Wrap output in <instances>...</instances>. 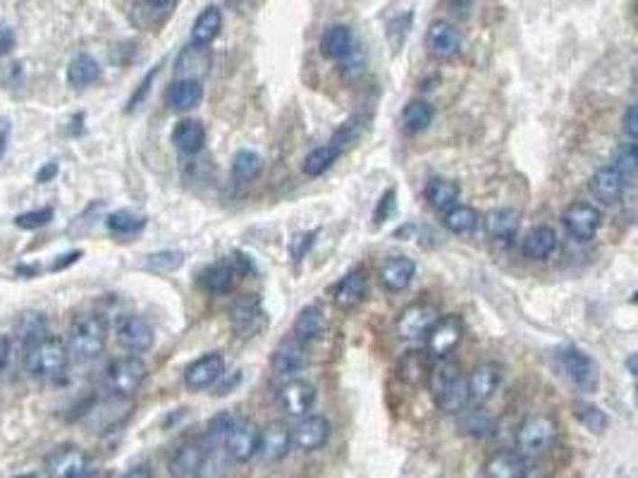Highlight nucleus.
<instances>
[{"mask_svg": "<svg viewBox=\"0 0 638 478\" xmlns=\"http://www.w3.org/2000/svg\"><path fill=\"white\" fill-rule=\"evenodd\" d=\"M240 383H242L240 371H234V374H223L218 378V383H215V395H230Z\"/></svg>", "mask_w": 638, "mask_h": 478, "instance_id": "nucleus-51", "label": "nucleus"}, {"mask_svg": "<svg viewBox=\"0 0 638 478\" xmlns=\"http://www.w3.org/2000/svg\"><path fill=\"white\" fill-rule=\"evenodd\" d=\"M208 68H211V58H208L206 49L189 46V49L182 50V56L178 58L179 79H194V82H201V77L206 75Z\"/></svg>", "mask_w": 638, "mask_h": 478, "instance_id": "nucleus-39", "label": "nucleus"}, {"mask_svg": "<svg viewBox=\"0 0 638 478\" xmlns=\"http://www.w3.org/2000/svg\"><path fill=\"white\" fill-rule=\"evenodd\" d=\"M557 249V232L550 225H535L533 230H529V235L524 237L522 251L524 257L531 261H542L550 258Z\"/></svg>", "mask_w": 638, "mask_h": 478, "instance_id": "nucleus-33", "label": "nucleus"}, {"mask_svg": "<svg viewBox=\"0 0 638 478\" xmlns=\"http://www.w3.org/2000/svg\"><path fill=\"white\" fill-rule=\"evenodd\" d=\"M442 313L431 302H414L397 316L395 330L402 340H421L431 333L433 326L438 323Z\"/></svg>", "mask_w": 638, "mask_h": 478, "instance_id": "nucleus-8", "label": "nucleus"}, {"mask_svg": "<svg viewBox=\"0 0 638 478\" xmlns=\"http://www.w3.org/2000/svg\"><path fill=\"white\" fill-rule=\"evenodd\" d=\"M526 478H529V476H526ZM531 478H550V476H531Z\"/></svg>", "mask_w": 638, "mask_h": 478, "instance_id": "nucleus-62", "label": "nucleus"}, {"mask_svg": "<svg viewBox=\"0 0 638 478\" xmlns=\"http://www.w3.org/2000/svg\"><path fill=\"white\" fill-rule=\"evenodd\" d=\"M237 416L232 414V411H223V414L213 416L211 421H208L206 426V433H204V443L208 445V447H223V443H225L227 433H230V428H232V423Z\"/></svg>", "mask_w": 638, "mask_h": 478, "instance_id": "nucleus-43", "label": "nucleus"}, {"mask_svg": "<svg viewBox=\"0 0 638 478\" xmlns=\"http://www.w3.org/2000/svg\"><path fill=\"white\" fill-rule=\"evenodd\" d=\"M105 225H108V230L113 232V235L130 237V235H137V232H141V230H144L146 218L144 215L132 213V211H127V208H120V211H115V213L108 215Z\"/></svg>", "mask_w": 638, "mask_h": 478, "instance_id": "nucleus-42", "label": "nucleus"}, {"mask_svg": "<svg viewBox=\"0 0 638 478\" xmlns=\"http://www.w3.org/2000/svg\"><path fill=\"white\" fill-rule=\"evenodd\" d=\"M433 356L425 349H409V352L399 356L395 374L405 385H421V383L428 381Z\"/></svg>", "mask_w": 638, "mask_h": 478, "instance_id": "nucleus-27", "label": "nucleus"}, {"mask_svg": "<svg viewBox=\"0 0 638 478\" xmlns=\"http://www.w3.org/2000/svg\"><path fill=\"white\" fill-rule=\"evenodd\" d=\"M557 440V421L550 414H533L524 419L516 430V450L524 457H538L548 452Z\"/></svg>", "mask_w": 638, "mask_h": 478, "instance_id": "nucleus-4", "label": "nucleus"}, {"mask_svg": "<svg viewBox=\"0 0 638 478\" xmlns=\"http://www.w3.org/2000/svg\"><path fill=\"white\" fill-rule=\"evenodd\" d=\"M337 160V153L330 146H318L304 158V173L309 177H321L323 173H328L333 163Z\"/></svg>", "mask_w": 638, "mask_h": 478, "instance_id": "nucleus-45", "label": "nucleus"}, {"mask_svg": "<svg viewBox=\"0 0 638 478\" xmlns=\"http://www.w3.org/2000/svg\"><path fill=\"white\" fill-rule=\"evenodd\" d=\"M557 364L562 368L564 378L581 392H596L600 385V371L597 364L590 359L588 354L577 349V347H567L557 352Z\"/></svg>", "mask_w": 638, "mask_h": 478, "instance_id": "nucleus-5", "label": "nucleus"}, {"mask_svg": "<svg viewBox=\"0 0 638 478\" xmlns=\"http://www.w3.org/2000/svg\"><path fill=\"white\" fill-rule=\"evenodd\" d=\"M14 46V32L10 27H0V56H5V53H10Z\"/></svg>", "mask_w": 638, "mask_h": 478, "instance_id": "nucleus-55", "label": "nucleus"}, {"mask_svg": "<svg viewBox=\"0 0 638 478\" xmlns=\"http://www.w3.org/2000/svg\"><path fill=\"white\" fill-rule=\"evenodd\" d=\"M316 388L306 381H299V378H292L278 390V407L285 416H292V419H302V416L309 414L316 404Z\"/></svg>", "mask_w": 638, "mask_h": 478, "instance_id": "nucleus-14", "label": "nucleus"}, {"mask_svg": "<svg viewBox=\"0 0 638 478\" xmlns=\"http://www.w3.org/2000/svg\"><path fill=\"white\" fill-rule=\"evenodd\" d=\"M123 478H153V472L149 464H137L132 466L130 472H124Z\"/></svg>", "mask_w": 638, "mask_h": 478, "instance_id": "nucleus-57", "label": "nucleus"}, {"mask_svg": "<svg viewBox=\"0 0 638 478\" xmlns=\"http://www.w3.org/2000/svg\"><path fill=\"white\" fill-rule=\"evenodd\" d=\"M5 141H7V130H3V134H0V158H3V153H5Z\"/></svg>", "mask_w": 638, "mask_h": 478, "instance_id": "nucleus-61", "label": "nucleus"}, {"mask_svg": "<svg viewBox=\"0 0 638 478\" xmlns=\"http://www.w3.org/2000/svg\"><path fill=\"white\" fill-rule=\"evenodd\" d=\"M146 375H149V366H146L141 356H134V354L120 356L105 371V385H108L113 395L132 397L144 385Z\"/></svg>", "mask_w": 638, "mask_h": 478, "instance_id": "nucleus-6", "label": "nucleus"}, {"mask_svg": "<svg viewBox=\"0 0 638 478\" xmlns=\"http://www.w3.org/2000/svg\"><path fill=\"white\" fill-rule=\"evenodd\" d=\"M502 383V366L495 361H486L476 366L471 374L467 375V392H469V404H486L490 397L500 390Z\"/></svg>", "mask_w": 638, "mask_h": 478, "instance_id": "nucleus-16", "label": "nucleus"}, {"mask_svg": "<svg viewBox=\"0 0 638 478\" xmlns=\"http://www.w3.org/2000/svg\"><path fill=\"white\" fill-rule=\"evenodd\" d=\"M366 290H369V277L364 271H351L335 284L333 290V302L337 309L342 311H351L357 309L366 299Z\"/></svg>", "mask_w": 638, "mask_h": 478, "instance_id": "nucleus-25", "label": "nucleus"}, {"mask_svg": "<svg viewBox=\"0 0 638 478\" xmlns=\"http://www.w3.org/2000/svg\"><path fill=\"white\" fill-rule=\"evenodd\" d=\"M89 455L77 445H62L53 450L43 462V472L49 478H84L89 476Z\"/></svg>", "mask_w": 638, "mask_h": 478, "instance_id": "nucleus-9", "label": "nucleus"}, {"mask_svg": "<svg viewBox=\"0 0 638 478\" xmlns=\"http://www.w3.org/2000/svg\"><path fill=\"white\" fill-rule=\"evenodd\" d=\"M259 440H261V428L256 426V421L237 416L223 443V450L237 464H247L259 455Z\"/></svg>", "mask_w": 638, "mask_h": 478, "instance_id": "nucleus-7", "label": "nucleus"}, {"mask_svg": "<svg viewBox=\"0 0 638 478\" xmlns=\"http://www.w3.org/2000/svg\"><path fill=\"white\" fill-rule=\"evenodd\" d=\"M69 364V352L65 340L53 335H41L27 347L24 366L34 378H58Z\"/></svg>", "mask_w": 638, "mask_h": 478, "instance_id": "nucleus-3", "label": "nucleus"}, {"mask_svg": "<svg viewBox=\"0 0 638 478\" xmlns=\"http://www.w3.org/2000/svg\"><path fill=\"white\" fill-rule=\"evenodd\" d=\"M323 333H325V313L321 306H304L292 326V338L302 345H309V342L321 340Z\"/></svg>", "mask_w": 638, "mask_h": 478, "instance_id": "nucleus-31", "label": "nucleus"}, {"mask_svg": "<svg viewBox=\"0 0 638 478\" xmlns=\"http://www.w3.org/2000/svg\"><path fill=\"white\" fill-rule=\"evenodd\" d=\"M571 410H574L577 421L581 423L586 430L596 433V436H600V433H605V430L610 428V419H607V414H605L600 407H596V404L579 400V402L571 404Z\"/></svg>", "mask_w": 638, "mask_h": 478, "instance_id": "nucleus-41", "label": "nucleus"}, {"mask_svg": "<svg viewBox=\"0 0 638 478\" xmlns=\"http://www.w3.org/2000/svg\"><path fill=\"white\" fill-rule=\"evenodd\" d=\"M416 275V264L409 257H392L387 258L380 271H378V283L385 292H405L414 283Z\"/></svg>", "mask_w": 638, "mask_h": 478, "instance_id": "nucleus-23", "label": "nucleus"}, {"mask_svg": "<svg viewBox=\"0 0 638 478\" xmlns=\"http://www.w3.org/2000/svg\"><path fill=\"white\" fill-rule=\"evenodd\" d=\"M101 77V65L94 56L89 53H79L77 58H72V63L68 65V84L75 89L89 86Z\"/></svg>", "mask_w": 638, "mask_h": 478, "instance_id": "nucleus-38", "label": "nucleus"}, {"mask_svg": "<svg viewBox=\"0 0 638 478\" xmlns=\"http://www.w3.org/2000/svg\"><path fill=\"white\" fill-rule=\"evenodd\" d=\"M211 450L204 437H187L172 450L170 459H168V472L172 478H196L199 466L206 457V452Z\"/></svg>", "mask_w": 638, "mask_h": 478, "instance_id": "nucleus-13", "label": "nucleus"}, {"mask_svg": "<svg viewBox=\"0 0 638 478\" xmlns=\"http://www.w3.org/2000/svg\"><path fill=\"white\" fill-rule=\"evenodd\" d=\"M425 202L435 211L445 213L447 208H452L460 202V185L454 180H447V177H433L425 185Z\"/></svg>", "mask_w": 638, "mask_h": 478, "instance_id": "nucleus-36", "label": "nucleus"}, {"mask_svg": "<svg viewBox=\"0 0 638 478\" xmlns=\"http://www.w3.org/2000/svg\"><path fill=\"white\" fill-rule=\"evenodd\" d=\"M450 5L454 7V13L467 14L469 7H471V0H450Z\"/></svg>", "mask_w": 638, "mask_h": 478, "instance_id": "nucleus-59", "label": "nucleus"}, {"mask_svg": "<svg viewBox=\"0 0 638 478\" xmlns=\"http://www.w3.org/2000/svg\"><path fill=\"white\" fill-rule=\"evenodd\" d=\"M588 189L590 194L596 196L600 203H605V206H615V203H619L622 199H624L626 180L617 173V167L615 166H603L590 175Z\"/></svg>", "mask_w": 638, "mask_h": 478, "instance_id": "nucleus-22", "label": "nucleus"}, {"mask_svg": "<svg viewBox=\"0 0 638 478\" xmlns=\"http://www.w3.org/2000/svg\"><path fill=\"white\" fill-rule=\"evenodd\" d=\"M425 49L438 60H452L461 50V32L452 22L435 20L425 34Z\"/></svg>", "mask_w": 638, "mask_h": 478, "instance_id": "nucleus-17", "label": "nucleus"}, {"mask_svg": "<svg viewBox=\"0 0 638 478\" xmlns=\"http://www.w3.org/2000/svg\"><path fill=\"white\" fill-rule=\"evenodd\" d=\"M354 50V36H351L350 27L344 24H333L323 32L321 36V53L328 60H344L351 56Z\"/></svg>", "mask_w": 638, "mask_h": 478, "instance_id": "nucleus-34", "label": "nucleus"}, {"mask_svg": "<svg viewBox=\"0 0 638 478\" xmlns=\"http://www.w3.org/2000/svg\"><path fill=\"white\" fill-rule=\"evenodd\" d=\"M361 122H364V120L354 118V120H350V122H344V125L337 130L335 137H333V141H330V149H333L337 156H340V153H342L347 146H351L359 137H361V130H364V125H361Z\"/></svg>", "mask_w": 638, "mask_h": 478, "instance_id": "nucleus-47", "label": "nucleus"}, {"mask_svg": "<svg viewBox=\"0 0 638 478\" xmlns=\"http://www.w3.org/2000/svg\"><path fill=\"white\" fill-rule=\"evenodd\" d=\"M259 173H261V156L254 151H249V149H242V151H237V156L232 158L234 177L242 182H247V180H254Z\"/></svg>", "mask_w": 638, "mask_h": 478, "instance_id": "nucleus-44", "label": "nucleus"}, {"mask_svg": "<svg viewBox=\"0 0 638 478\" xmlns=\"http://www.w3.org/2000/svg\"><path fill=\"white\" fill-rule=\"evenodd\" d=\"M237 277L240 275L234 273L230 258H225V261H218V264H211L208 268H204V273L199 275V283L211 294H225V292L232 290Z\"/></svg>", "mask_w": 638, "mask_h": 478, "instance_id": "nucleus-35", "label": "nucleus"}, {"mask_svg": "<svg viewBox=\"0 0 638 478\" xmlns=\"http://www.w3.org/2000/svg\"><path fill=\"white\" fill-rule=\"evenodd\" d=\"M156 72H159V68H156V69H151V72H149V75H146V79H144V82L139 84L137 94H134V96L130 98V108H134V105H137L139 101H141V98L146 96V91H149V84L153 82V77H156Z\"/></svg>", "mask_w": 638, "mask_h": 478, "instance_id": "nucleus-56", "label": "nucleus"}, {"mask_svg": "<svg viewBox=\"0 0 638 478\" xmlns=\"http://www.w3.org/2000/svg\"><path fill=\"white\" fill-rule=\"evenodd\" d=\"M53 175H58V166H55V163H49V166L43 167L41 173L36 175V180H39V182H49L50 177H53Z\"/></svg>", "mask_w": 638, "mask_h": 478, "instance_id": "nucleus-58", "label": "nucleus"}, {"mask_svg": "<svg viewBox=\"0 0 638 478\" xmlns=\"http://www.w3.org/2000/svg\"><path fill=\"white\" fill-rule=\"evenodd\" d=\"M292 450V428L285 421H270L261 430L259 440V457L268 464L282 462Z\"/></svg>", "mask_w": 638, "mask_h": 478, "instance_id": "nucleus-20", "label": "nucleus"}, {"mask_svg": "<svg viewBox=\"0 0 638 478\" xmlns=\"http://www.w3.org/2000/svg\"><path fill=\"white\" fill-rule=\"evenodd\" d=\"M457 426H460L464 436L471 437H493L497 433V419L488 410L476 407V404L457 414Z\"/></svg>", "mask_w": 638, "mask_h": 478, "instance_id": "nucleus-29", "label": "nucleus"}, {"mask_svg": "<svg viewBox=\"0 0 638 478\" xmlns=\"http://www.w3.org/2000/svg\"><path fill=\"white\" fill-rule=\"evenodd\" d=\"M204 98V86L201 82L194 79H178L170 84V89L165 94V104L170 105L175 113H187L194 111Z\"/></svg>", "mask_w": 638, "mask_h": 478, "instance_id": "nucleus-32", "label": "nucleus"}, {"mask_svg": "<svg viewBox=\"0 0 638 478\" xmlns=\"http://www.w3.org/2000/svg\"><path fill=\"white\" fill-rule=\"evenodd\" d=\"M395 211V192H385L383 199H380V203H378V211H376V222H385L387 218H390V213Z\"/></svg>", "mask_w": 638, "mask_h": 478, "instance_id": "nucleus-54", "label": "nucleus"}, {"mask_svg": "<svg viewBox=\"0 0 638 478\" xmlns=\"http://www.w3.org/2000/svg\"><path fill=\"white\" fill-rule=\"evenodd\" d=\"M108 342V326L96 313H84L69 326L68 333V352L77 361H91L101 356Z\"/></svg>", "mask_w": 638, "mask_h": 478, "instance_id": "nucleus-2", "label": "nucleus"}, {"mask_svg": "<svg viewBox=\"0 0 638 478\" xmlns=\"http://www.w3.org/2000/svg\"><path fill=\"white\" fill-rule=\"evenodd\" d=\"M486 478H526L529 476V462L522 452L502 450L495 452L493 457L486 459L483 464Z\"/></svg>", "mask_w": 638, "mask_h": 478, "instance_id": "nucleus-24", "label": "nucleus"}, {"mask_svg": "<svg viewBox=\"0 0 638 478\" xmlns=\"http://www.w3.org/2000/svg\"><path fill=\"white\" fill-rule=\"evenodd\" d=\"M624 134L629 137V141H636L638 137V108L636 105H629L624 113Z\"/></svg>", "mask_w": 638, "mask_h": 478, "instance_id": "nucleus-53", "label": "nucleus"}, {"mask_svg": "<svg viewBox=\"0 0 638 478\" xmlns=\"http://www.w3.org/2000/svg\"><path fill=\"white\" fill-rule=\"evenodd\" d=\"M433 118H435V111H433V105L428 104V101H424V98H414V101H409V104L402 108V125H405L406 132L412 134L428 130Z\"/></svg>", "mask_w": 638, "mask_h": 478, "instance_id": "nucleus-40", "label": "nucleus"}, {"mask_svg": "<svg viewBox=\"0 0 638 478\" xmlns=\"http://www.w3.org/2000/svg\"><path fill=\"white\" fill-rule=\"evenodd\" d=\"M220 29H223V10L218 5H208L204 7L196 20L192 24V46L196 49H208L215 39H218Z\"/></svg>", "mask_w": 638, "mask_h": 478, "instance_id": "nucleus-28", "label": "nucleus"}, {"mask_svg": "<svg viewBox=\"0 0 638 478\" xmlns=\"http://www.w3.org/2000/svg\"><path fill=\"white\" fill-rule=\"evenodd\" d=\"M562 225L577 242H590L603 225L600 208L586 202H574L562 211Z\"/></svg>", "mask_w": 638, "mask_h": 478, "instance_id": "nucleus-10", "label": "nucleus"}, {"mask_svg": "<svg viewBox=\"0 0 638 478\" xmlns=\"http://www.w3.org/2000/svg\"><path fill=\"white\" fill-rule=\"evenodd\" d=\"M428 388H431L433 402L445 414H460L469 407L467 375L461 374L460 364L447 359H435L428 374Z\"/></svg>", "mask_w": 638, "mask_h": 478, "instance_id": "nucleus-1", "label": "nucleus"}, {"mask_svg": "<svg viewBox=\"0 0 638 478\" xmlns=\"http://www.w3.org/2000/svg\"><path fill=\"white\" fill-rule=\"evenodd\" d=\"M314 239H316V232H304V235H296L292 237V244H289V254H292V258L295 261H299V258L309 251V247L314 244Z\"/></svg>", "mask_w": 638, "mask_h": 478, "instance_id": "nucleus-50", "label": "nucleus"}, {"mask_svg": "<svg viewBox=\"0 0 638 478\" xmlns=\"http://www.w3.org/2000/svg\"><path fill=\"white\" fill-rule=\"evenodd\" d=\"M117 342L130 352L141 354L151 349L156 342V333H153L151 323L141 316H124L117 323Z\"/></svg>", "mask_w": 638, "mask_h": 478, "instance_id": "nucleus-21", "label": "nucleus"}, {"mask_svg": "<svg viewBox=\"0 0 638 478\" xmlns=\"http://www.w3.org/2000/svg\"><path fill=\"white\" fill-rule=\"evenodd\" d=\"M626 366H629V374L636 375V354H632V356H629V364H626Z\"/></svg>", "mask_w": 638, "mask_h": 478, "instance_id": "nucleus-60", "label": "nucleus"}, {"mask_svg": "<svg viewBox=\"0 0 638 478\" xmlns=\"http://www.w3.org/2000/svg\"><path fill=\"white\" fill-rule=\"evenodd\" d=\"M175 5H178V0H144L146 13L153 14L156 20H160L163 14H170Z\"/></svg>", "mask_w": 638, "mask_h": 478, "instance_id": "nucleus-52", "label": "nucleus"}, {"mask_svg": "<svg viewBox=\"0 0 638 478\" xmlns=\"http://www.w3.org/2000/svg\"><path fill=\"white\" fill-rule=\"evenodd\" d=\"M172 144L179 153L194 156L206 144V127L201 125L199 120H179L178 125L172 127Z\"/></svg>", "mask_w": 638, "mask_h": 478, "instance_id": "nucleus-30", "label": "nucleus"}, {"mask_svg": "<svg viewBox=\"0 0 638 478\" xmlns=\"http://www.w3.org/2000/svg\"><path fill=\"white\" fill-rule=\"evenodd\" d=\"M333 436V426L325 416L306 414L292 428V447L302 452H318L328 445Z\"/></svg>", "mask_w": 638, "mask_h": 478, "instance_id": "nucleus-12", "label": "nucleus"}, {"mask_svg": "<svg viewBox=\"0 0 638 478\" xmlns=\"http://www.w3.org/2000/svg\"><path fill=\"white\" fill-rule=\"evenodd\" d=\"M478 211L471 206H461V203H454L452 208H447L445 218H442V225H445L452 235L467 237L474 235L476 228H478Z\"/></svg>", "mask_w": 638, "mask_h": 478, "instance_id": "nucleus-37", "label": "nucleus"}, {"mask_svg": "<svg viewBox=\"0 0 638 478\" xmlns=\"http://www.w3.org/2000/svg\"><path fill=\"white\" fill-rule=\"evenodd\" d=\"M615 167H617V173L622 175L626 182L633 180V175H636V167H638V153L633 141H626L624 146H619L617 158H615Z\"/></svg>", "mask_w": 638, "mask_h": 478, "instance_id": "nucleus-48", "label": "nucleus"}, {"mask_svg": "<svg viewBox=\"0 0 638 478\" xmlns=\"http://www.w3.org/2000/svg\"><path fill=\"white\" fill-rule=\"evenodd\" d=\"M223 374H225V356L220 352H208L185 368V385L189 390L213 388Z\"/></svg>", "mask_w": 638, "mask_h": 478, "instance_id": "nucleus-18", "label": "nucleus"}, {"mask_svg": "<svg viewBox=\"0 0 638 478\" xmlns=\"http://www.w3.org/2000/svg\"><path fill=\"white\" fill-rule=\"evenodd\" d=\"M53 221V208H39V211H27L14 218L17 228L22 230H39L43 225H49Z\"/></svg>", "mask_w": 638, "mask_h": 478, "instance_id": "nucleus-49", "label": "nucleus"}, {"mask_svg": "<svg viewBox=\"0 0 638 478\" xmlns=\"http://www.w3.org/2000/svg\"><path fill=\"white\" fill-rule=\"evenodd\" d=\"M230 323H232L234 335H242V338H251L259 333L266 323V313H263L259 297L247 294V297L237 299L230 309Z\"/></svg>", "mask_w": 638, "mask_h": 478, "instance_id": "nucleus-19", "label": "nucleus"}, {"mask_svg": "<svg viewBox=\"0 0 638 478\" xmlns=\"http://www.w3.org/2000/svg\"><path fill=\"white\" fill-rule=\"evenodd\" d=\"M185 264V254L182 251H156L144 258V268L156 273H170L178 271L179 266Z\"/></svg>", "mask_w": 638, "mask_h": 478, "instance_id": "nucleus-46", "label": "nucleus"}, {"mask_svg": "<svg viewBox=\"0 0 638 478\" xmlns=\"http://www.w3.org/2000/svg\"><path fill=\"white\" fill-rule=\"evenodd\" d=\"M309 364V354H306V345H302L295 338L282 340L280 345L273 349L270 356V368L278 378H295L296 374H302L304 368Z\"/></svg>", "mask_w": 638, "mask_h": 478, "instance_id": "nucleus-15", "label": "nucleus"}, {"mask_svg": "<svg viewBox=\"0 0 638 478\" xmlns=\"http://www.w3.org/2000/svg\"><path fill=\"white\" fill-rule=\"evenodd\" d=\"M464 333H467V328L460 316H440L431 333L425 335L428 338L425 352L431 354L433 359H447L464 340Z\"/></svg>", "mask_w": 638, "mask_h": 478, "instance_id": "nucleus-11", "label": "nucleus"}, {"mask_svg": "<svg viewBox=\"0 0 638 478\" xmlns=\"http://www.w3.org/2000/svg\"><path fill=\"white\" fill-rule=\"evenodd\" d=\"M486 235L495 242H512L522 228V213L515 208H493L486 213Z\"/></svg>", "mask_w": 638, "mask_h": 478, "instance_id": "nucleus-26", "label": "nucleus"}]
</instances>
